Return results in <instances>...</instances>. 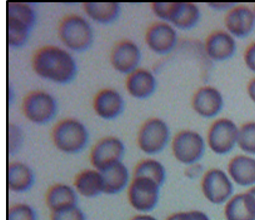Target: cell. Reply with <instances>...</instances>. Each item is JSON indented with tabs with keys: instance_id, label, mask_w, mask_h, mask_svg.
Instances as JSON below:
<instances>
[{
	"instance_id": "cell-39",
	"label": "cell",
	"mask_w": 255,
	"mask_h": 220,
	"mask_svg": "<svg viewBox=\"0 0 255 220\" xmlns=\"http://www.w3.org/2000/svg\"><path fill=\"white\" fill-rule=\"evenodd\" d=\"M212 9H218V10H224V9H233L234 5L233 4H209Z\"/></svg>"
},
{
	"instance_id": "cell-14",
	"label": "cell",
	"mask_w": 255,
	"mask_h": 220,
	"mask_svg": "<svg viewBox=\"0 0 255 220\" xmlns=\"http://www.w3.org/2000/svg\"><path fill=\"white\" fill-rule=\"evenodd\" d=\"M93 109L99 118L113 120L118 118L124 110V99L115 89H103L97 93L93 100Z\"/></svg>"
},
{
	"instance_id": "cell-16",
	"label": "cell",
	"mask_w": 255,
	"mask_h": 220,
	"mask_svg": "<svg viewBox=\"0 0 255 220\" xmlns=\"http://www.w3.org/2000/svg\"><path fill=\"white\" fill-rule=\"evenodd\" d=\"M237 50L234 36L228 31H213L205 40V51L213 62H224L230 59Z\"/></svg>"
},
{
	"instance_id": "cell-1",
	"label": "cell",
	"mask_w": 255,
	"mask_h": 220,
	"mask_svg": "<svg viewBox=\"0 0 255 220\" xmlns=\"http://www.w3.org/2000/svg\"><path fill=\"white\" fill-rule=\"evenodd\" d=\"M33 69L43 79L56 84H67L75 78L77 63L69 51L59 46H44L33 57Z\"/></svg>"
},
{
	"instance_id": "cell-37",
	"label": "cell",
	"mask_w": 255,
	"mask_h": 220,
	"mask_svg": "<svg viewBox=\"0 0 255 220\" xmlns=\"http://www.w3.org/2000/svg\"><path fill=\"white\" fill-rule=\"evenodd\" d=\"M248 95L252 99V102L255 103V78L250 80L249 84H248Z\"/></svg>"
},
{
	"instance_id": "cell-6",
	"label": "cell",
	"mask_w": 255,
	"mask_h": 220,
	"mask_svg": "<svg viewBox=\"0 0 255 220\" xmlns=\"http://www.w3.org/2000/svg\"><path fill=\"white\" fill-rule=\"evenodd\" d=\"M170 140V129L168 124L159 118L146 120L138 134L139 148L149 155L159 154L165 149Z\"/></svg>"
},
{
	"instance_id": "cell-13",
	"label": "cell",
	"mask_w": 255,
	"mask_h": 220,
	"mask_svg": "<svg viewBox=\"0 0 255 220\" xmlns=\"http://www.w3.org/2000/svg\"><path fill=\"white\" fill-rule=\"evenodd\" d=\"M191 105L198 115L203 118H214L222 111L224 107L223 95L217 88L214 87H202L194 93Z\"/></svg>"
},
{
	"instance_id": "cell-28",
	"label": "cell",
	"mask_w": 255,
	"mask_h": 220,
	"mask_svg": "<svg viewBox=\"0 0 255 220\" xmlns=\"http://www.w3.org/2000/svg\"><path fill=\"white\" fill-rule=\"evenodd\" d=\"M6 19L20 21L31 29L36 20L35 10L33 9V6L25 3H8V5H6Z\"/></svg>"
},
{
	"instance_id": "cell-20",
	"label": "cell",
	"mask_w": 255,
	"mask_h": 220,
	"mask_svg": "<svg viewBox=\"0 0 255 220\" xmlns=\"http://www.w3.org/2000/svg\"><path fill=\"white\" fill-rule=\"evenodd\" d=\"M34 172L24 163H10L6 170L8 188L14 193H25L34 185Z\"/></svg>"
},
{
	"instance_id": "cell-19",
	"label": "cell",
	"mask_w": 255,
	"mask_h": 220,
	"mask_svg": "<svg viewBox=\"0 0 255 220\" xmlns=\"http://www.w3.org/2000/svg\"><path fill=\"white\" fill-rule=\"evenodd\" d=\"M127 89L136 99H146L156 89L155 75L148 69H136L127 78Z\"/></svg>"
},
{
	"instance_id": "cell-2",
	"label": "cell",
	"mask_w": 255,
	"mask_h": 220,
	"mask_svg": "<svg viewBox=\"0 0 255 220\" xmlns=\"http://www.w3.org/2000/svg\"><path fill=\"white\" fill-rule=\"evenodd\" d=\"M53 143L65 154H77L87 146L89 133L82 121L77 119H65L54 126Z\"/></svg>"
},
{
	"instance_id": "cell-33",
	"label": "cell",
	"mask_w": 255,
	"mask_h": 220,
	"mask_svg": "<svg viewBox=\"0 0 255 220\" xmlns=\"http://www.w3.org/2000/svg\"><path fill=\"white\" fill-rule=\"evenodd\" d=\"M50 220H87L85 214L78 205L61 209L58 212H51Z\"/></svg>"
},
{
	"instance_id": "cell-34",
	"label": "cell",
	"mask_w": 255,
	"mask_h": 220,
	"mask_svg": "<svg viewBox=\"0 0 255 220\" xmlns=\"http://www.w3.org/2000/svg\"><path fill=\"white\" fill-rule=\"evenodd\" d=\"M165 220H210V218L202 210H190V212L174 213Z\"/></svg>"
},
{
	"instance_id": "cell-15",
	"label": "cell",
	"mask_w": 255,
	"mask_h": 220,
	"mask_svg": "<svg viewBox=\"0 0 255 220\" xmlns=\"http://www.w3.org/2000/svg\"><path fill=\"white\" fill-rule=\"evenodd\" d=\"M228 33L234 38H245L255 28V15L247 6H237L230 9L224 19Z\"/></svg>"
},
{
	"instance_id": "cell-29",
	"label": "cell",
	"mask_w": 255,
	"mask_h": 220,
	"mask_svg": "<svg viewBox=\"0 0 255 220\" xmlns=\"http://www.w3.org/2000/svg\"><path fill=\"white\" fill-rule=\"evenodd\" d=\"M238 146L244 153L255 155V121H249L240 126Z\"/></svg>"
},
{
	"instance_id": "cell-3",
	"label": "cell",
	"mask_w": 255,
	"mask_h": 220,
	"mask_svg": "<svg viewBox=\"0 0 255 220\" xmlns=\"http://www.w3.org/2000/svg\"><path fill=\"white\" fill-rule=\"evenodd\" d=\"M59 38L61 43L72 51H85L94 41L93 28L88 20L79 15H69L59 25Z\"/></svg>"
},
{
	"instance_id": "cell-24",
	"label": "cell",
	"mask_w": 255,
	"mask_h": 220,
	"mask_svg": "<svg viewBox=\"0 0 255 220\" xmlns=\"http://www.w3.org/2000/svg\"><path fill=\"white\" fill-rule=\"evenodd\" d=\"M83 9L89 19L99 24L113 23L120 14V5L118 3H85Z\"/></svg>"
},
{
	"instance_id": "cell-12",
	"label": "cell",
	"mask_w": 255,
	"mask_h": 220,
	"mask_svg": "<svg viewBox=\"0 0 255 220\" xmlns=\"http://www.w3.org/2000/svg\"><path fill=\"white\" fill-rule=\"evenodd\" d=\"M145 41L151 51L159 55H165L173 51L176 46L178 34L173 25L164 21H158L146 30Z\"/></svg>"
},
{
	"instance_id": "cell-8",
	"label": "cell",
	"mask_w": 255,
	"mask_h": 220,
	"mask_svg": "<svg viewBox=\"0 0 255 220\" xmlns=\"http://www.w3.org/2000/svg\"><path fill=\"white\" fill-rule=\"evenodd\" d=\"M202 192L212 204H224L233 197L234 183L222 169H210L204 173L202 180Z\"/></svg>"
},
{
	"instance_id": "cell-5",
	"label": "cell",
	"mask_w": 255,
	"mask_h": 220,
	"mask_svg": "<svg viewBox=\"0 0 255 220\" xmlns=\"http://www.w3.org/2000/svg\"><path fill=\"white\" fill-rule=\"evenodd\" d=\"M173 155L179 163L191 165L197 164L205 153V140L198 131H179L173 139Z\"/></svg>"
},
{
	"instance_id": "cell-10",
	"label": "cell",
	"mask_w": 255,
	"mask_h": 220,
	"mask_svg": "<svg viewBox=\"0 0 255 220\" xmlns=\"http://www.w3.org/2000/svg\"><path fill=\"white\" fill-rule=\"evenodd\" d=\"M124 144L115 136L100 139L97 141L90 153V163L93 168L99 172L120 163L124 156Z\"/></svg>"
},
{
	"instance_id": "cell-4",
	"label": "cell",
	"mask_w": 255,
	"mask_h": 220,
	"mask_svg": "<svg viewBox=\"0 0 255 220\" xmlns=\"http://www.w3.org/2000/svg\"><path fill=\"white\" fill-rule=\"evenodd\" d=\"M58 104L55 98L44 90L29 93L23 102V114L29 121L38 125L48 124L55 118Z\"/></svg>"
},
{
	"instance_id": "cell-11",
	"label": "cell",
	"mask_w": 255,
	"mask_h": 220,
	"mask_svg": "<svg viewBox=\"0 0 255 220\" xmlns=\"http://www.w3.org/2000/svg\"><path fill=\"white\" fill-rule=\"evenodd\" d=\"M141 62L140 48L131 40H122L113 46L110 54L112 67L122 74H131Z\"/></svg>"
},
{
	"instance_id": "cell-26",
	"label": "cell",
	"mask_w": 255,
	"mask_h": 220,
	"mask_svg": "<svg viewBox=\"0 0 255 220\" xmlns=\"http://www.w3.org/2000/svg\"><path fill=\"white\" fill-rule=\"evenodd\" d=\"M134 178H149L161 187L166 178L165 167L155 159H145L136 165Z\"/></svg>"
},
{
	"instance_id": "cell-31",
	"label": "cell",
	"mask_w": 255,
	"mask_h": 220,
	"mask_svg": "<svg viewBox=\"0 0 255 220\" xmlns=\"http://www.w3.org/2000/svg\"><path fill=\"white\" fill-rule=\"evenodd\" d=\"M24 143L23 130L16 124H9L8 126V151L9 154L18 153Z\"/></svg>"
},
{
	"instance_id": "cell-21",
	"label": "cell",
	"mask_w": 255,
	"mask_h": 220,
	"mask_svg": "<svg viewBox=\"0 0 255 220\" xmlns=\"http://www.w3.org/2000/svg\"><path fill=\"white\" fill-rule=\"evenodd\" d=\"M78 204V194L75 188L68 184L58 183L49 188L46 193V205L51 212L74 207Z\"/></svg>"
},
{
	"instance_id": "cell-41",
	"label": "cell",
	"mask_w": 255,
	"mask_h": 220,
	"mask_svg": "<svg viewBox=\"0 0 255 220\" xmlns=\"http://www.w3.org/2000/svg\"><path fill=\"white\" fill-rule=\"evenodd\" d=\"M253 11H254V15H255V6H254V10H253Z\"/></svg>"
},
{
	"instance_id": "cell-32",
	"label": "cell",
	"mask_w": 255,
	"mask_h": 220,
	"mask_svg": "<svg viewBox=\"0 0 255 220\" xmlns=\"http://www.w3.org/2000/svg\"><path fill=\"white\" fill-rule=\"evenodd\" d=\"M178 3H154L151 5V10L164 23L170 24L174 18Z\"/></svg>"
},
{
	"instance_id": "cell-30",
	"label": "cell",
	"mask_w": 255,
	"mask_h": 220,
	"mask_svg": "<svg viewBox=\"0 0 255 220\" xmlns=\"http://www.w3.org/2000/svg\"><path fill=\"white\" fill-rule=\"evenodd\" d=\"M6 220H36V212L31 205L19 203L9 208Z\"/></svg>"
},
{
	"instance_id": "cell-22",
	"label": "cell",
	"mask_w": 255,
	"mask_h": 220,
	"mask_svg": "<svg viewBox=\"0 0 255 220\" xmlns=\"http://www.w3.org/2000/svg\"><path fill=\"white\" fill-rule=\"evenodd\" d=\"M74 188L85 198H94L104 193V179L99 170L87 169L75 177Z\"/></svg>"
},
{
	"instance_id": "cell-7",
	"label": "cell",
	"mask_w": 255,
	"mask_h": 220,
	"mask_svg": "<svg viewBox=\"0 0 255 220\" xmlns=\"http://www.w3.org/2000/svg\"><path fill=\"white\" fill-rule=\"evenodd\" d=\"M160 197V185L149 178H134L129 185L128 198L135 210L148 213L155 209Z\"/></svg>"
},
{
	"instance_id": "cell-23",
	"label": "cell",
	"mask_w": 255,
	"mask_h": 220,
	"mask_svg": "<svg viewBox=\"0 0 255 220\" xmlns=\"http://www.w3.org/2000/svg\"><path fill=\"white\" fill-rule=\"evenodd\" d=\"M103 179H104V194L114 195L119 194L129 184V170L123 161L114 164L112 167L102 170Z\"/></svg>"
},
{
	"instance_id": "cell-38",
	"label": "cell",
	"mask_w": 255,
	"mask_h": 220,
	"mask_svg": "<svg viewBox=\"0 0 255 220\" xmlns=\"http://www.w3.org/2000/svg\"><path fill=\"white\" fill-rule=\"evenodd\" d=\"M130 220H158L154 215L146 214V213H141V214L135 215V217L131 218Z\"/></svg>"
},
{
	"instance_id": "cell-25",
	"label": "cell",
	"mask_w": 255,
	"mask_h": 220,
	"mask_svg": "<svg viewBox=\"0 0 255 220\" xmlns=\"http://www.w3.org/2000/svg\"><path fill=\"white\" fill-rule=\"evenodd\" d=\"M200 19V10L197 4L193 3H178L174 18L170 25L178 29L188 30L194 28Z\"/></svg>"
},
{
	"instance_id": "cell-18",
	"label": "cell",
	"mask_w": 255,
	"mask_h": 220,
	"mask_svg": "<svg viewBox=\"0 0 255 220\" xmlns=\"http://www.w3.org/2000/svg\"><path fill=\"white\" fill-rule=\"evenodd\" d=\"M228 175L240 187L255 185V159L248 155H237L228 165Z\"/></svg>"
},
{
	"instance_id": "cell-40",
	"label": "cell",
	"mask_w": 255,
	"mask_h": 220,
	"mask_svg": "<svg viewBox=\"0 0 255 220\" xmlns=\"http://www.w3.org/2000/svg\"><path fill=\"white\" fill-rule=\"evenodd\" d=\"M248 192H249V193H250V194H252V195H253V197H254V198H255V185H254V187H252V188H250V189H249V190H248Z\"/></svg>"
},
{
	"instance_id": "cell-27",
	"label": "cell",
	"mask_w": 255,
	"mask_h": 220,
	"mask_svg": "<svg viewBox=\"0 0 255 220\" xmlns=\"http://www.w3.org/2000/svg\"><path fill=\"white\" fill-rule=\"evenodd\" d=\"M30 30L31 29L28 25L20 21L6 19V40H8L9 46L20 48L25 45L30 35Z\"/></svg>"
},
{
	"instance_id": "cell-9",
	"label": "cell",
	"mask_w": 255,
	"mask_h": 220,
	"mask_svg": "<svg viewBox=\"0 0 255 220\" xmlns=\"http://www.w3.org/2000/svg\"><path fill=\"white\" fill-rule=\"evenodd\" d=\"M239 128L230 119H218L208 131V145L213 153L224 155L230 153L238 144Z\"/></svg>"
},
{
	"instance_id": "cell-35",
	"label": "cell",
	"mask_w": 255,
	"mask_h": 220,
	"mask_svg": "<svg viewBox=\"0 0 255 220\" xmlns=\"http://www.w3.org/2000/svg\"><path fill=\"white\" fill-rule=\"evenodd\" d=\"M244 63L250 72L255 73V43L250 44L244 53Z\"/></svg>"
},
{
	"instance_id": "cell-36",
	"label": "cell",
	"mask_w": 255,
	"mask_h": 220,
	"mask_svg": "<svg viewBox=\"0 0 255 220\" xmlns=\"http://www.w3.org/2000/svg\"><path fill=\"white\" fill-rule=\"evenodd\" d=\"M202 174H203V167L199 163L188 165V168H186L185 170V177H188L189 179H195V178L200 177Z\"/></svg>"
},
{
	"instance_id": "cell-17",
	"label": "cell",
	"mask_w": 255,
	"mask_h": 220,
	"mask_svg": "<svg viewBox=\"0 0 255 220\" xmlns=\"http://www.w3.org/2000/svg\"><path fill=\"white\" fill-rule=\"evenodd\" d=\"M227 220H255V198L249 192L235 194L225 203Z\"/></svg>"
}]
</instances>
